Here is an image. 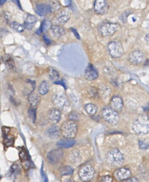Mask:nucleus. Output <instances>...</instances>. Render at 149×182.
I'll return each mask as SVG.
<instances>
[{
    "label": "nucleus",
    "instance_id": "obj_19",
    "mask_svg": "<svg viewBox=\"0 0 149 182\" xmlns=\"http://www.w3.org/2000/svg\"><path fill=\"white\" fill-rule=\"evenodd\" d=\"M50 34L51 35V37L55 38L58 39L61 38L65 33V30L64 28L57 26V25H53L51 26V28L49 30Z\"/></svg>",
    "mask_w": 149,
    "mask_h": 182
},
{
    "label": "nucleus",
    "instance_id": "obj_24",
    "mask_svg": "<svg viewBox=\"0 0 149 182\" xmlns=\"http://www.w3.org/2000/svg\"><path fill=\"white\" fill-rule=\"evenodd\" d=\"M48 76L50 79L54 82L56 83L59 81L60 76L58 72L53 68H50L48 69Z\"/></svg>",
    "mask_w": 149,
    "mask_h": 182
},
{
    "label": "nucleus",
    "instance_id": "obj_46",
    "mask_svg": "<svg viewBox=\"0 0 149 182\" xmlns=\"http://www.w3.org/2000/svg\"><path fill=\"white\" fill-rule=\"evenodd\" d=\"M1 176H0V180H1Z\"/></svg>",
    "mask_w": 149,
    "mask_h": 182
},
{
    "label": "nucleus",
    "instance_id": "obj_43",
    "mask_svg": "<svg viewBox=\"0 0 149 182\" xmlns=\"http://www.w3.org/2000/svg\"><path fill=\"white\" fill-rule=\"evenodd\" d=\"M144 39L146 40L147 42H149V34H148L146 36V37L144 38Z\"/></svg>",
    "mask_w": 149,
    "mask_h": 182
},
{
    "label": "nucleus",
    "instance_id": "obj_39",
    "mask_svg": "<svg viewBox=\"0 0 149 182\" xmlns=\"http://www.w3.org/2000/svg\"><path fill=\"white\" fill-rule=\"evenodd\" d=\"M43 39L44 40L45 43H46L47 45H50L51 43H52V41L46 35H44L43 36Z\"/></svg>",
    "mask_w": 149,
    "mask_h": 182
},
{
    "label": "nucleus",
    "instance_id": "obj_32",
    "mask_svg": "<svg viewBox=\"0 0 149 182\" xmlns=\"http://www.w3.org/2000/svg\"><path fill=\"white\" fill-rule=\"evenodd\" d=\"M68 118L69 121L75 122L76 121H78L80 119V115L75 111H72L69 113L68 115Z\"/></svg>",
    "mask_w": 149,
    "mask_h": 182
},
{
    "label": "nucleus",
    "instance_id": "obj_10",
    "mask_svg": "<svg viewBox=\"0 0 149 182\" xmlns=\"http://www.w3.org/2000/svg\"><path fill=\"white\" fill-rule=\"evenodd\" d=\"M108 49L110 54L114 58H119L123 53V49L121 44L117 42H112L109 43Z\"/></svg>",
    "mask_w": 149,
    "mask_h": 182
},
{
    "label": "nucleus",
    "instance_id": "obj_21",
    "mask_svg": "<svg viewBox=\"0 0 149 182\" xmlns=\"http://www.w3.org/2000/svg\"><path fill=\"white\" fill-rule=\"evenodd\" d=\"M37 21V19L36 16L28 14L25 18L23 27L28 30H31L34 26Z\"/></svg>",
    "mask_w": 149,
    "mask_h": 182
},
{
    "label": "nucleus",
    "instance_id": "obj_7",
    "mask_svg": "<svg viewBox=\"0 0 149 182\" xmlns=\"http://www.w3.org/2000/svg\"><path fill=\"white\" fill-rule=\"evenodd\" d=\"M78 174L82 181L87 182L93 178L95 171L94 168L90 165H85L80 167Z\"/></svg>",
    "mask_w": 149,
    "mask_h": 182
},
{
    "label": "nucleus",
    "instance_id": "obj_42",
    "mask_svg": "<svg viewBox=\"0 0 149 182\" xmlns=\"http://www.w3.org/2000/svg\"><path fill=\"white\" fill-rule=\"evenodd\" d=\"M6 2V0H0V6L3 5Z\"/></svg>",
    "mask_w": 149,
    "mask_h": 182
},
{
    "label": "nucleus",
    "instance_id": "obj_14",
    "mask_svg": "<svg viewBox=\"0 0 149 182\" xmlns=\"http://www.w3.org/2000/svg\"><path fill=\"white\" fill-rule=\"evenodd\" d=\"M109 107L117 113L121 111L123 107V102L122 98L119 96L112 97L111 101L110 102Z\"/></svg>",
    "mask_w": 149,
    "mask_h": 182
},
{
    "label": "nucleus",
    "instance_id": "obj_44",
    "mask_svg": "<svg viewBox=\"0 0 149 182\" xmlns=\"http://www.w3.org/2000/svg\"><path fill=\"white\" fill-rule=\"evenodd\" d=\"M131 19H132V20L133 22H135L136 21V18H135V17H132Z\"/></svg>",
    "mask_w": 149,
    "mask_h": 182
},
{
    "label": "nucleus",
    "instance_id": "obj_3",
    "mask_svg": "<svg viewBox=\"0 0 149 182\" xmlns=\"http://www.w3.org/2000/svg\"><path fill=\"white\" fill-rule=\"evenodd\" d=\"M53 103L59 110L67 111L70 107V103L66 96L59 92H55L52 97ZM57 108V109H58Z\"/></svg>",
    "mask_w": 149,
    "mask_h": 182
},
{
    "label": "nucleus",
    "instance_id": "obj_33",
    "mask_svg": "<svg viewBox=\"0 0 149 182\" xmlns=\"http://www.w3.org/2000/svg\"><path fill=\"white\" fill-rule=\"evenodd\" d=\"M28 114L33 122H34L36 118V109L34 108H30L28 111Z\"/></svg>",
    "mask_w": 149,
    "mask_h": 182
},
{
    "label": "nucleus",
    "instance_id": "obj_5",
    "mask_svg": "<svg viewBox=\"0 0 149 182\" xmlns=\"http://www.w3.org/2000/svg\"><path fill=\"white\" fill-rule=\"evenodd\" d=\"M107 159L109 162L119 165H122L124 161L123 155L117 148H114L110 151L107 155Z\"/></svg>",
    "mask_w": 149,
    "mask_h": 182
},
{
    "label": "nucleus",
    "instance_id": "obj_30",
    "mask_svg": "<svg viewBox=\"0 0 149 182\" xmlns=\"http://www.w3.org/2000/svg\"><path fill=\"white\" fill-rule=\"evenodd\" d=\"M11 27L14 29L15 30L17 31L18 32H23L24 31L25 28L23 25L21 24L16 22H13L11 23Z\"/></svg>",
    "mask_w": 149,
    "mask_h": 182
},
{
    "label": "nucleus",
    "instance_id": "obj_37",
    "mask_svg": "<svg viewBox=\"0 0 149 182\" xmlns=\"http://www.w3.org/2000/svg\"><path fill=\"white\" fill-rule=\"evenodd\" d=\"M62 182H74L70 176H64L61 177Z\"/></svg>",
    "mask_w": 149,
    "mask_h": 182
},
{
    "label": "nucleus",
    "instance_id": "obj_27",
    "mask_svg": "<svg viewBox=\"0 0 149 182\" xmlns=\"http://www.w3.org/2000/svg\"><path fill=\"white\" fill-rule=\"evenodd\" d=\"M49 89H50V86L48 85V82L47 81H43L40 85L38 91L40 94L45 95L48 93Z\"/></svg>",
    "mask_w": 149,
    "mask_h": 182
},
{
    "label": "nucleus",
    "instance_id": "obj_23",
    "mask_svg": "<svg viewBox=\"0 0 149 182\" xmlns=\"http://www.w3.org/2000/svg\"><path fill=\"white\" fill-rule=\"evenodd\" d=\"M59 173L61 176H70L74 173V169L70 166H63L59 168Z\"/></svg>",
    "mask_w": 149,
    "mask_h": 182
},
{
    "label": "nucleus",
    "instance_id": "obj_18",
    "mask_svg": "<svg viewBox=\"0 0 149 182\" xmlns=\"http://www.w3.org/2000/svg\"><path fill=\"white\" fill-rule=\"evenodd\" d=\"M70 12L68 10H64L60 11L56 16L55 19L60 25H64L66 22L69 20L70 17Z\"/></svg>",
    "mask_w": 149,
    "mask_h": 182
},
{
    "label": "nucleus",
    "instance_id": "obj_26",
    "mask_svg": "<svg viewBox=\"0 0 149 182\" xmlns=\"http://www.w3.org/2000/svg\"><path fill=\"white\" fill-rule=\"evenodd\" d=\"M29 101L33 107H36L40 101V97L36 94H32L29 96Z\"/></svg>",
    "mask_w": 149,
    "mask_h": 182
},
{
    "label": "nucleus",
    "instance_id": "obj_41",
    "mask_svg": "<svg viewBox=\"0 0 149 182\" xmlns=\"http://www.w3.org/2000/svg\"><path fill=\"white\" fill-rule=\"evenodd\" d=\"M71 30L72 31V32L74 33V36H76V38H77L78 39H80V36L79 34V33L76 31V30L74 29V28H71Z\"/></svg>",
    "mask_w": 149,
    "mask_h": 182
},
{
    "label": "nucleus",
    "instance_id": "obj_45",
    "mask_svg": "<svg viewBox=\"0 0 149 182\" xmlns=\"http://www.w3.org/2000/svg\"><path fill=\"white\" fill-rule=\"evenodd\" d=\"M47 182V179L46 177H44V182Z\"/></svg>",
    "mask_w": 149,
    "mask_h": 182
},
{
    "label": "nucleus",
    "instance_id": "obj_11",
    "mask_svg": "<svg viewBox=\"0 0 149 182\" xmlns=\"http://www.w3.org/2000/svg\"><path fill=\"white\" fill-rule=\"evenodd\" d=\"M145 55L139 49H135L131 53L129 60L133 65H138L142 63L145 60Z\"/></svg>",
    "mask_w": 149,
    "mask_h": 182
},
{
    "label": "nucleus",
    "instance_id": "obj_38",
    "mask_svg": "<svg viewBox=\"0 0 149 182\" xmlns=\"http://www.w3.org/2000/svg\"><path fill=\"white\" fill-rule=\"evenodd\" d=\"M122 182H139V180L138 179H137L135 177H131L128 179Z\"/></svg>",
    "mask_w": 149,
    "mask_h": 182
},
{
    "label": "nucleus",
    "instance_id": "obj_34",
    "mask_svg": "<svg viewBox=\"0 0 149 182\" xmlns=\"http://www.w3.org/2000/svg\"><path fill=\"white\" fill-rule=\"evenodd\" d=\"M139 147L142 150H147L149 148V142L147 141L140 140L139 141Z\"/></svg>",
    "mask_w": 149,
    "mask_h": 182
},
{
    "label": "nucleus",
    "instance_id": "obj_31",
    "mask_svg": "<svg viewBox=\"0 0 149 182\" xmlns=\"http://www.w3.org/2000/svg\"><path fill=\"white\" fill-rule=\"evenodd\" d=\"M47 4L50 6L52 12L58 11L60 8V4L58 1H49V3Z\"/></svg>",
    "mask_w": 149,
    "mask_h": 182
},
{
    "label": "nucleus",
    "instance_id": "obj_13",
    "mask_svg": "<svg viewBox=\"0 0 149 182\" xmlns=\"http://www.w3.org/2000/svg\"><path fill=\"white\" fill-rule=\"evenodd\" d=\"M61 118V113L57 108H51L48 113V119L49 122L53 125L58 123Z\"/></svg>",
    "mask_w": 149,
    "mask_h": 182
},
{
    "label": "nucleus",
    "instance_id": "obj_12",
    "mask_svg": "<svg viewBox=\"0 0 149 182\" xmlns=\"http://www.w3.org/2000/svg\"><path fill=\"white\" fill-rule=\"evenodd\" d=\"M109 6L105 0H96L94 4V10L99 15H104L108 11Z\"/></svg>",
    "mask_w": 149,
    "mask_h": 182
},
{
    "label": "nucleus",
    "instance_id": "obj_6",
    "mask_svg": "<svg viewBox=\"0 0 149 182\" xmlns=\"http://www.w3.org/2000/svg\"><path fill=\"white\" fill-rule=\"evenodd\" d=\"M118 25L116 23L110 22H103L99 26V32L103 36H110L112 35L118 29Z\"/></svg>",
    "mask_w": 149,
    "mask_h": 182
},
{
    "label": "nucleus",
    "instance_id": "obj_4",
    "mask_svg": "<svg viewBox=\"0 0 149 182\" xmlns=\"http://www.w3.org/2000/svg\"><path fill=\"white\" fill-rule=\"evenodd\" d=\"M101 114L104 120L112 125H117L119 121L118 113L110 107L104 108L101 111Z\"/></svg>",
    "mask_w": 149,
    "mask_h": 182
},
{
    "label": "nucleus",
    "instance_id": "obj_25",
    "mask_svg": "<svg viewBox=\"0 0 149 182\" xmlns=\"http://www.w3.org/2000/svg\"><path fill=\"white\" fill-rule=\"evenodd\" d=\"M85 109L86 113L90 115H95L97 111V107L96 105L93 104H87L85 106Z\"/></svg>",
    "mask_w": 149,
    "mask_h": 182
},
{
    "label": "nucleus",
    "instance_id": "obj_36",
    "mask_svg": "<svg viewBox=\"0 0 149 182\" xmlns=\"http://www.w3.org/2000/svg\"><path fill=\"white\" fill-rule=\"evenodd\" d=\"M6 65L8 66L9 69L11 70L15 69V63L12 58H9L6 61Z\"/></svg>",
    "mask_w": 149,
    "mask_h": 182
},
{
    "label": "nucleus",
    "instance_id": "obj_35",
    "mask_svg": "<svg viewBox=\"0 0 149 182\" xmlns=\"http://www.w3.org/2000/svg\"><path fill=\"white\" fill-rule=\"evenodd\" d=\"M113 177L110 175H104L101 177L99 179V182H112Z\"/></svg>",
    "mask_w": 149,
    "mask_h": 182
},
{
    "label": "nucleus",
    "instance_id": "obj_8",
    "mask_svg": "<svg viewBox=\"0 0 149 182\" xmlns=\"http://www.w3.org/2000/svg\"><path fill=\"white\" fill-rule=\"evenodd\" d=\"M64 157V151L60 149H55L50 151L47 155V160L51 165L59 164Z\"/></svg>",
    "mask_w": 149,
    "mask_h": 182
},
{
    "label": "nucleus",
    "instance_id": "obj_9",
    "mask_svg": "<svg viewBox=\"0 0 149 182\" xmlns=\"http://www.w3.org/2000/svg\"><path fill=\"white\" fill-rule=\"evenodd\" d=\"M132 172L131 170L126 167H122L116 169L114 173L113 176L115 180L119 182H123L131 177Z\"/></svg>",
    "mask_w": 149,
    "mask_h": 182
},
{
    "label": "nucleus",
    "instance_id": "obj_16",
    "mask_svg": "<svg viewBox=\"0 0 149 182\" xmlns=\"http://www.w3.org/2000/svg\"><path fill=\"white\" fill-rule=\"evenodd\" d=\"M46 134L51 139H58L61 136V130L58 126L53 125L49 126L46 130Z\"/></svg>",
    "mask_w": 149,
    "mask_h": 182
},
{
    "label": "nucleus",
    "instance_id": "obj_47",
    "mask_svg": "<svg viewBox=\"0 0 149 182\" xmlns=\"http://www.w3.org/2000/svg\"></svg>",
    "mask_w": 149,
    "mask_h": 182
},
{
    "label": "nucleus",
    "instance_id": "obj_15",
    "mask_svg": "<svg viewBox=\"0 0 149 182\" xmlns=\"http://www.w3.org/2000/svg\"><path fill=\"white\" fill-rule=\"evenodd\" d=\"M85 76L87 80L93 81L99 77V72L93 65L89 64L86 69Z\"/></svg>",
    "mask_w": 149,
    "mask_h": 182
},
{
    "label": "nucleus",
    "instance_id": "obj_40",
    "mask_svg": "<svg viewBox=\"0 0 149 182\" xmlns=\"http://www.w3.org/2000/svg\"><path fill=\"white\" fill-rule=\"evenodd\" d=\"M8 33V31L4 29H1L0 28V37L2 38L4 37L6 34Z\"/></svg>",
    "mask_w": 149,
    "mask_h": 182
},
{
    "label": "nucleus",
    "instance_id": "obj_20",
    "mask_svg": "<svg viewBox=\"0 0 149 182\" xmlns=\"http://www.w3.org/2000/svg\"><path fill=\"white\" fill-rule=\"evenodd\" d=\"M75 144V141L72 139H68L64 137L62 139L59 140L57 145L59 148H69L70 147H72Z\"/></svg>",
    "mask_w": 149,
    "mask_h": 182
},
{
    "label": "nucleus",
    "instance_id": "obj_2",
    "mask_svg": "<svg viewBox=\"0 0 149 182\" xmlns=\"http://www.w3.org/2000/svg\"><path fill=\"white\" fill-rule=\"evenodd\" d=\"M60 130L64 137L73 139L78 133V125L76 122L69 120L62 124Z\"/></svg>",
    "mask_w": 149,
    "mask_h": 182
},
{
    "label": "nucleus",
    "instance_id": "obj_29",
    "mask_svg": "<svg viewBox=\"0 0 149 182\" xmlns=\"http://www.w3.org/2000/svg\"><path fill=\"white\" fill-rule=\"evenodd\" d=\"M14 139L12 136H10L8 135L4 136V144L6 147H8L12 146L14 144Z\"/></svg>",
    "mask_w": 149,
    "mask_h": 182
},
{
    "label": "nucleus",
    "instance_id": "obj_1",
    "mask_svg": "<svg viewBox=\"0 0 149 182\" xmlns=\"http://www.w3.org/2000/svg\"><path fill=\"white\" fill-rule=\"evenodd\" d=\"M132 128L137 134H147L149 132V122L148 117L146 115H140L133 122Z\"/></svg>",
    "mask_w": 149,
    "mask_h": 182
},
{
    "label": "nucleus",
    "instance_id": "obj_17",
    "mask_svg": "<svg viewBox=\"0 0 149 182\" xmlns=\"http://www.w3.org/2000/svg\"><path fill=\"white\" fill-rule=\"evenodd\" d=\"M35 11L38 15L44 16L52 12L51 10L47 4L40 3L35 6Z\"/></svg>",
    "mask_w": 149,
    "mask_h": 182
},
{
    "label": "nucleus",
    "instance_id": "obj_22",
    "mask_svg": "<svg viewBox=\"0 0 149 182\" xmlns=\"http://www.w3.org/2000/svg\"><path fill=\"white\" fill-rule=\"evenodd\" d=\"M51 26H52L51 22L50 21H48V19H45L42 22V25H41V27L38 30H37L36 33L38 34H40L42 33L48 32V30H50V29L51 27Z\"/></svg>",
    "mask_w": 149,
    "mask_h": 182
},
{
    "label": "nucleus",
    "instance_id": "obj_28",
    "mask_svg": "<svg viewBox=\"0 0 149 182\" xmlns=\"http://www.w3.org/2000/svg\"><path fill=\"white\" fill-rule=\"evenodd\" d=\"M19 156L22 163L23 164V166L25 167H29V162L28 161V157L26 154V151L23 149H22L19 152Z\"/></svg>",
    "mask_w": 149,
    "mask_h": 182
}]
</instances>
